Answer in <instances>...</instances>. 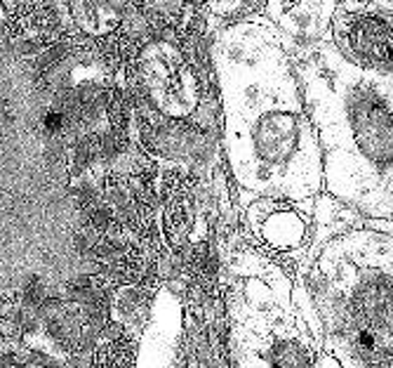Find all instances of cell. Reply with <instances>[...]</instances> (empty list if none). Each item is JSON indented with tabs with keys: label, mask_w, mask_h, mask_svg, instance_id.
Listing matches in <instances>:
<instances>
[{
	"label": "cell",
	"mask_w": 393,
	"mask_h": 368,
	"mask_svg": "<svg viewBox=\"0 0 393 368\" xmlns=\"http://www.w3.org/2000/svg\"><path fill=\"white\" fill-rule=\"evenodd\" d=\"M214 57L236 178L280 201H309L321 189V146L297 94L283 38L269 24L243 21L219 36Z\"/></svg>",
	"instance_id": "cell-1"
},
{
	"label": "cell",
	"mask_w": 393,
	"mask_h": 368,
	"mask_svg": "<svg viewBox=\"0 0 393 368\" xmlns=\"http://www.w3.org/2000/svg\"><path fill=\"white\" fill-rule=\"evenodd\" d=\"M294 66L328 149L330 191L391 217V76L358 69L330 43L294 45Z\"/></svg>",
	"instance_id": "cell-2"
},
{
	"label": "cell",
	"mask_w": 393,
	"mask_h": 368,
	"mask_svg": "<svg viewBox=\"0 0 393 368\" xmlns=\"http://www.w3.org/2000/svg\"><path fill=\"white\" fill-rule=\"evenodd\" d=\"M73 10V17L80 24L83 31H90V33H106L111 31L114 26H118V21H121V14L118 12H111L116 10L118 5H97V3H76L71 5Z\"/></svg>",
	"instance_id": "cell-7"
},
{
	"label": "cell",
	"mask_w": 393,
	"mask_h": 368,
	"mask_svg": "<svg viewBox=\"0 0 393 368\" xmlns=\"http://www.w3.org/2000/svg\"><path fill=\"white\" fill-rule=\"evenodd\" d=\"M271 17L278 19V24L301 38H316L323 31H328L337 5L335 3H273L269 5Z\"/></svg>",
	"instance_id": "cell-6"
},
{
	"label": "cell",
	"mask_w": 393,
	"mask_h": 368,
	"mask_svg": "<svg viewBox=\"0 0 393 368\" xmlns=\"http://www.w3.org/2000/svg\"><path fill=\"white\" fill-rule=\"evenodd\" d=\"M248 227L262 246L276 253H292L306 241L309 220L290 201L262 198L250 205Z\"/></svg>",
	"instance_id": "cell-5"
},
{
	"label": "cell",
	"mask_w": 393,
	"mask_h": 368,
	"mask_svg": "<svg viewBox=\"0 0 393 368\" xmlns=\"http://www.w3.org/2000/svg\"><path fill=\"white\" fill-rule=\"evenodd\" d=\"M335 50L358 69L391 76V3H344L332 14Z\"/></svg>",
	"instance_id": "cell-3"
},
{
	"label": "cell",
	"mask_w": 393,
	"mask_h": 368,
	"mask_svg": "<svg viewBox=\"0 0 393 368\" xmlns=\"http://www.w3.org/2000/svg\"><path fill=\"white\" fill-rule=\"evenodd\" d=\"M142 83L146 94L170 85L155 109L172 119H187L196 112L200 102L194 73L184 64L179 50L167 43H153L142 53Z\"/></svg>",
	"instance_id": "cell-4"
}]
</instances>
